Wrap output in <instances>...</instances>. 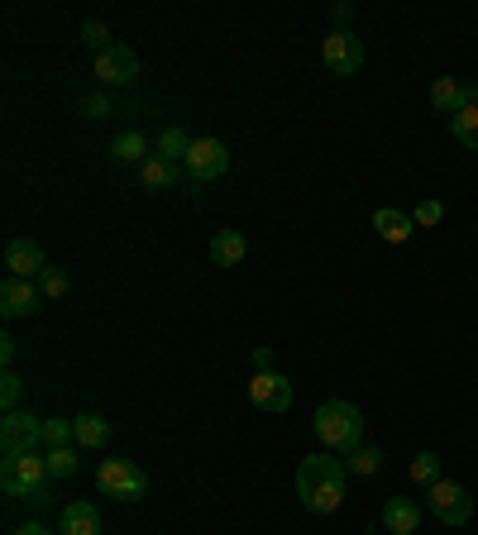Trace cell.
I'll use <instances>...</instances> for the list:
<instances>
[{
	"label": "cell",
	"instance_id": "cell-31",
	"mask_svg": "<svg viewBox=\"0 0 478 535\" xmlns=\"http://www.w3.org/2000/svg\"><path fill=\"white\" fill-rule=\"evenodd\" d=\"M39 292H44V297H67V273L63 268H48L44 278H39Z\"/></svg>",
	"mask_w": 478,
	"mask_h": 535
},
{
	"label": "cell",
	"instance_id": "cell-32",
	"mask_svg": "<svg viewBox=\"0 0 478 535\" xmlns=\"http://www.w3.org/2000/svg\"><path fill=\"white\" fill-rule=\"evenodd\" d=\"M330 20H335V29H345V24L354 20V5H349V0H340V5H330Z\"/></svg>",
	"mask_w": 478,
	"mask_h": 535
},
{
	"label": "cell",
	"instance_id": "cell-17",
	"mask_svg": "<svg viewBox=\"0 0 478 535\" xmlns=\"http://www.w3.org/2000/svg\"><path fill=\"white\" fill-rule=\"evenodd\" d=\"M63 535H101V512L91 502H67L63 507Z\"/></svg>",
	"mask_w": 478,
	"mask_h": 535
},
{
	"label": "cell",
	"instance_id": "cell-2",
	"mask_svg": "<svg viewBox=\"0 0 478 535\" xmlns=\"http://www.w3.org/2000/svg\"><path fill=\"white\" fill-rule=\"evenodd\" d=\"M311 430H316V440L330 454H349L354 445H364V411L354 407V402H321Z\"/></svg>",
	"mask_w": 478,
	"mask_h": 535
},
{
	"label": "cell",
	"instance_id": "cell-3",
	"mask_svg": "<svg viewBox=\"0 0 478 535\" xmlns=\"http://www.w3.org/2000/svg\"><path fill=\"white\" fill-rule=\"evenodd\" d=\"M0 488H5V497L34 502V497L48 488V464H44V454H39V450L5 454V459H0Z\"/></svg>",
	"mask_w": 478,
	"mask_h": 535
},
{
	"label": "cell",
	"instance_id": "cell-7",
	"mask_svg": "<svg viewBox=\"0 0 478 535\" xmlns=\"http://www.w3.org/2000/svg\"><path fill=\"white\" fill-rule=\"evenodd\" d=\"M321 58L335 77H354L359 67H364V43L354 39L349 29H330L326 43H321Z\"/></svg>",
	"mask_w": 478,
	"mask_h": 535
},
{
	"label": "cell",
	"instance_id": "cell-14",
	"mask_svg": "<svg viewBox=\"0 0 478 535\" xmlns=\"http://www.w3.org/2000/svg\"><path fill=\"white\" fill-rule=\"evenodd\" d=\"M177 182H182V163H168V158H158V153H149V158L139 163V187H144V192H173Z\"/></svg>",
	"mask_w": 478,
	"mask_h": 535
},
{
	"label": "cell",
	"instance_id": "cell-19",
	"mask_svg": "<svg viewBox=\"0 0 478 535\" xmlns=\"http://www.w3.org/2000/svg\"><path fill=\"white\" fill-rule=\"evenodd\" d=\"M244 254H249V244H244L239 230H220V235L211 239V263H216V268H235V263H244Z\"/></svg>",
	"mask_w": 478,
	"mask_h": 535
},
{
	"label": "cell",
	"instance_id": "cell-25",
	"mask_svg": "<svg viewBox=\"0 0 478 535\" xmlns=\"http://www.w3.org/2000/svg\"><path fill=\"white\" fill-rule=\"evenodd\" d=\"M72 440H77V421H67V416H53V421H44V445H48V450L72 445Z\"/></svg>",
	"mask_w": 478,
	"mask_h": 535
},
{
	"label": "cell",
	"instance_id": "cell-16",
	"mask_svg": "<svg viewBox=\"0 0 478 535\" xmlns=\"http://www.w3.org/2000/svg\"><path fill=\"white\" fill-rule=\"evenodd\" d=\"M373 230H378V239H388V244H407L416 230V220L402 211H392V206H383V211H373Z\"/></svg>",
	"mask_w": 478,
	"mask_h": 535
},
{
	"label": "cell",
	"instance_id": "cell-12",
	"mask_svg": "<svg viewBox=\"0 0 478 535\" xmlns=\"http://www.w3.org/2000/svg\"><path fill=\"white\" fill-rule=\"evenodd\" d=\"M39 306H44V292H39V282L5 278V287H0V311H5V321H20V316H34Z\"/></svg>",
	"mask_w": 478,
	"mask_h": 535
},
{
	"label": "cell",
	"instance_id": "cell-22",
	"mask_svg": "<svg viewBox=\"0 0 478 535\" xmlns=\"http://www.w3.org/2000/svg\"><path fill=\"white\" fill-rule=\"evenodd\" d=\"M110 158H115V163H144V158H149L144 134H139V129H125V134L110 144Z\"/></svg>",
	"mask_w": 478,
	"mask_h": 535
},
{
	"label": "cell",
	"instance_id": "cell-28",
	"mask_svg": "<svg viewBox=\"0 0 478 535\" xmlns=\"http://www.w3.org/2000/svg\"><path fill=\"white\" fill-rule=\"evenodd\" d=\"M82 43H87V48H96V53H106L115 39H110V29L101 20H87V24H82Z\"/></svg>",
	"mask_w": 478,
	"mask_h": 535
},
{
	"label": "cell",
	"instance_id": "cell-11",
	"mask_svg": "<svg viewBox=\"0 0 478 535\" xmlns=\"http://www.w3.org/2000/svg\"><path fill=\"white\" fill-rule=\"evenodd\" d=\"M5 268H10V278L39 282L48 273V258L34 239H10V244H5Z\"/></svg>",
	"mask_w": 478,
	"mask_h": 535
},
{
	"label": "cell",
	"instance_id": "cell-10",
	"mask_svg": "<svg viewBox=\"0 0 478 535\" xmlns=\"http://www.w3.org/2000/svg\"><path fill=\"white\" fill-rule=\"evenodd\" d=\"M431 106L435 115H459L464 106H478V82H459V77H435L431 82Z\"/></svg>",
	"mask_w": 478,
	"mask_h": 535
},
{
	"label": "cell",
	"instance_id": "cell-15",
	"mask_svg": "<svg viewBox=\"0 0 478 535\" xmlns=\"http://www.w3.org/2000/svg\"><path fill=\"white\" fill-rule=\"evenodd\" d=\"M383 526L392 535H416L421 531V507H416L412 497H388V507H383Z\"/></svg>",
	"mask_w": 478,
	"mask_h": 535
},
{
	"label": "cell",
	"instance_id": "cell-9",
	"mask_svg": "<svg viewBox=\"0 0 478 535\" xmlns=\"http://www.w3.org/2000/svg\"><path fill=\"white\" fill-rule=\"evenodd\" d=\"M96 77L106 86H125L139 77V53L130 43H110L106 53H96Z\"/></svg>",
	"mask_w": 478,
	"mask_h": 535
},
{
	"label": "cell",
	"instance_id": "cell-23",
	"mask_svg": "<svg viewBox=\"0 0 478 535\" xmlns=\"http://www.w3.org/2000/svg\"><path fill=\"white\" fill-rule=\"evenodd\" d=\"M450 134H455L464 149L478 153V106H464L459 115H450Z\"/></svg>",
	"mask_w": 478,
	"mask_h": 535
},
{
	"label": "cell",
	"instance_id": "cell-27",
	"mask_svg": "<svg viewBox=\"0 0 478 535\" xmlns=\"http://www.w3.org/2000/svg\"><path fill=\"white\" fill-rule=\"evenodd\" d=\"M20 397H24V378L5 368V373H0V407H5V411H20Z\"/></svg>",
	"mask_w": 478,
	"mask_h": 535
},
{
	"label": "cell",
	"instance_id": "cell-35",
	"mask_svg": "<svg viewBox=\"0 0 478 535\" xmlns=\"http://www.w3.org/2000/svg\"><path fill=\"white\" fill-rule=\"evenodd\" d=\"M15 535H53V531H48L44 521H29V526H20V531H15Z\"/></svg>",
	"mask_w": 478,
	"mask_h": 535
},
{
	"label": "cell",
	"instance_id": "cell-34",
	"mask_svg": "<svg viewBox=\"0 0 478 535\" xmlns=\"http://www.w3.org/2000/svg\"><path fill=\"white\" fill-rule=\"evenodd\" d=\"M0 364H5V368L15 364V340H10V335H5V340H0Z\"/></svg>",
	"mask_w": 478,
	"mask_h": 535
},
{
	"label": "cell",
	"instance_id": "cell-6",
	"mask_svg": "<svg viewBox=\"0 0 478 535\" xmlns=\"http://www.w3.org/2000/svg\"><path fill=\"white\" fill-rule=\"evenodd\" d=\"M39 445H44V421L29 416V411H5V421H0V450L24 454V450H39Z\"/></svg>",
	"mask_w": 478,
	"mask_h": 535
},
{
	"label": "cell",
	"instance_id": "cell-21",
	"mask_svg": "<svg viewBox=\"0 0 478 535\" xmlns=\"http://www.w3.org/2000/svg\"><path fill=\"white\" fill-rule=\"evenodd\" d=\"M340 459H345V469L359 473V478H373V473L383 469V450H378V445H354V450L340 454Z\"/></svg>",
	"mask_w": 478,
	"mask_h": 535
},
{
	"label": "cell",
	"instance_id": "cell-4",
	"mask_svg": "<svg viewBox=\"0 0 478 535\" xmlns=\"http://www.w3.org/2000/svg\"><path fill=\"white\" fill-rule=\"evenodd\" d=\"M96 488L115 502H139V497L149 493V473L130 464V459H106L101 469H96Z\"/></svg>",
	"mask_w": 478,
	"mask_h": 535
},
{
	"label": "cell",
	"instance_id": "cell-20",
	"mask_svg": "<svg viewBox=\"0 0 478 535\" xmlns=\"http://www.w3.org/2000/svg\"><path fill=\"white\" fill-rule=\"evenodd\" d=\"M192 144H196V139L182 125H168L163 134H158V149H153V153H158V158H168V163H187Z\"/></svg>",
	"mask_w": 478,
	"mask_h": 535
},
{
	"label": "cell",
	"instance_id": "cell-18",
	"mask_svg": "<svg viewBox=\"0 0 478 535\" xmlns=\"http://www.w3.org/2000/svg\"><path fill=\"white\" fill-rule=\"evenodd\" d=\"M72 421H77V445H82V450H106L110 421L101 411H82V416H72Z\"/></svg>",
	"mask_w": 478,
	"mask_h": 535
},
{
	"label": "cell",
	"instance_id": "cell-24",
	"mask_svg": "<svg viewBox=\"0 0 478 535\" xmlns=\"http://www.w3.org/2000/svg\"><path fill=\"white\" fill-rule=\"evenodd\" d=\"M44 464H48V483H53V478H72V473L82 469V459H77V450H72V445H58V450H48V454H44Z\"/></svg>",
	"mask_w": 478,
	"mask_h": 535
},
{
	"label": "cell",
	"instance_id": "cell-29",
	"mask_svg": "<svg viewBox=\"0 0 478 535\" xmlns=\"http://www.w3.org/2000/svg\"><path fill=\"white\" fill-rule=\"evenodd\" d=\"M412 220H416V230H431V225L445 220V206H440V201H421V206L412 211Z\"/></svg>",
	"mask_w": 478,
	"mask_h": 535
},
{
	"label": "cell",
	"instance_id": "cell-26",
	"mask_svg": "<svg viewBox=\"0 0 478 535\" xmlns=\"http://www.w3.org/2000/svg\"><path fill=\"white\" fill-rule=\"evenodd\" d=\"M412 483H421V488H435L440 483V454H416L412 459Z\"/></svg>",
	"mask_w": 478,
	"mask_h": 535
},
{
	"label": "cell",
	"instance_id": "cell-5",
	"mask_svg": "<svg viewBox=\"0 0 478 535\" xmlns=\"http://www.w3.org/2000/svg\"><path fill=\"white\" fill-rule=\"evenodd\" d=\"M426 507H431L435 521H445V526H464L469 516H474V497L464 483H450V478H440L435 488H426Z\"/></svg>",
	"mask_w": 478,
	"mask_h": 535
},
{
	"label": "cell",
	"instance_id": "cell-1",
	"mask_svg": "<svg viewBox=\"0 0 478 535\" xmlns=\"http://www.w3.org/2000/svg\"><path fill=\"white\" fill-rule=\"evenodd\" d=\"M345 459L340 454H306L302 464H297V497H302V507L306 512H316V516H335L340 512V502H345Z\"/></svg>",
	"mask_w": 478,
	"mask_h": 535
},
{
	"label": "cell",
	"instance_id": "cell-8",
	"mask_svg": "<svg viewBox=\"0 0 478 535\" xmlns=\"http://www.w3.org/2000/svg\"><path fill=\"white\" fill-rule=\"evenodd\" d=\"M225 168H230V149L220 139H196L187 163H182V172L192 182H216V177H225Z\"/></svg>",
	"mask_w": 478,
	"mask_h": 535
},
{
	"label": "cell",
	"instance_id": "cell-13",
	"mask_svg": "<svg viewBox=\"0 0 478 535\" xmlns=\"http://www.w3.org/2000/svg\"><path fill=\"white\" fill-rule=\"evenodd\" d=\"M249 402H254L259 411H287L292 407V383H287L283 373H254Z\"/></svg>",
	"mask_w": 478,
	"mask_h": 535
},
{
	"label": "cell",
	"instance_id": "cell-30",
	"mask_svg": "<svg viewBox=\"0 0 478 535\" xmlns=\"http://www.w3.org/2000/svg\"><path fill=\"white\" fill-rule=\"evenodd\" d=\"M110 110L115 106H110L106 91H91L87 101H82V115H87V120H110Z\"/></svg>",
	"mask_w": 478,
	"mask_h": 535
},
{
	"label": "cell",
	"instance_id": "cell-33",
	"mask_svg": "<svg viewBox=\"0 0 478 535\" xmlns=\"http://www.w3.org/2000/svg\"><path fill=\"white\" fill-rule=\"evenodd\" d=\"M249 359H254V373H273V349H254Z\"/></svg>",
	"mask_w": 478,
	"mask_h": 535
}]
</instances>
